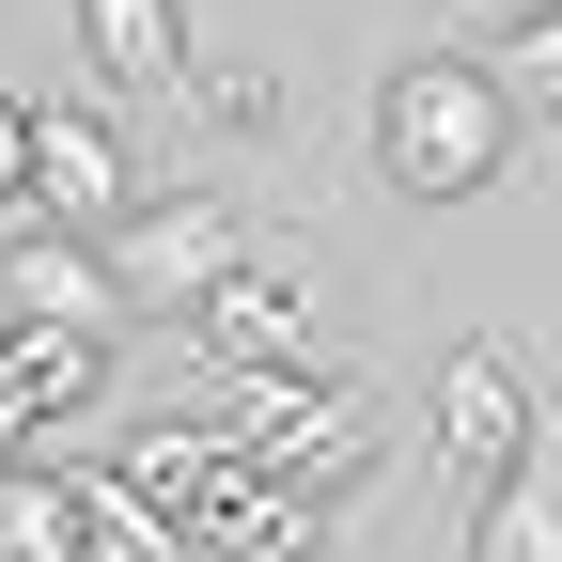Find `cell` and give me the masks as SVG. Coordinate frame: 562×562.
I'll use <instances>...</instances> for the list:
<instances>
[{"label": "cell", "mask_w": 562, "mask_h": 562, "mask_svg": "<svg viewBox=\"0 0 562 562\" xmlns=\"http://www.w3.org/2000/svg\"><path fill=\"white\" fill-rule=\"evenodd\" d=\"M0 562H125L79 531V453H47V438L0 453Z\"/></svg>", "instance_id": "obj_10"}, {"label": "cell", "mask_w": 562, "mask_h": 562, "mask_svg": "<svg viewBox=\"0 0 562 562\" xmlns=\"http://www.w3.org/2000/svg\"><path fill=\"white\" fill-rule=\"evenodd\" d=\"M516 140H531V125L484 94L469 47H422V63L375 79V172H391L406 203H484V188L516 172Z\"/></svg>", "instance_id": "obj_1"}, {"label": "cell", "mask_w": 562, "mask_h": 562, "mask_svg": "<svg viewBox=\"0 0 562 562\" xmlns=\"http://www.w3.org/2000/svg\"><path fill=\"white\" fill-rule=\"evenodd\" d=\"M172 110H203V125L266 140V125H281V79H266V63H188V94H172Z\"/></svg>", "instance_id": "obj_14"}, {"label": "cell", "mask_w": 562, "mask_h": 562, "mask_svg": "<svg viewBox=\"0 0 562 562\" xmlns=\"http://www.w3.org/2000/svg\"><path fill=\"white\" fill-rule=\"evenodd\" d=\"M110 391V328H32V313H0V453L16 438H63Z\"/></svg>", "instance_id": "obj_7"}, {"label": "cell", "mask_w": 562, "mask_h": 562, "mask_svg": "<svg viewBox=\"0 0 562 562\" xmlns=\"http://www.w3.org/2000/svg\"><path fill=\"white\" fill-rule=\"evenodd\" d=\"M125 188H140L125 110H94V94H32V203H47V220L110 235V220H125Z\"/></svg>", "instance_id": "obj_5"}, {"label": "cell", "mask_w": 562, "mask_h": 562, "mask_svg": "<svg viewBox=\"0 0 562 562\" xmlns=\"http://www.w3.org/2000/svg\"><path fill=\"white\" fill-rule=\"evenodd\" d=\"M32 203V94H0V220Z\"/></svg>", "instance_id": "obj_15"}, {"label": "cell", "mask_w": 562, "mask_h": 562, "mask_svg": "<svg viewBox=\"0 0 562 562\" xmlns=\"http://www.w3.org/2000/svg\"><path fill=\"white\" fill-rule=\"evenodd\" d=\"M469 562H562V501H547V469H484L469 484Z\"/></svg>", "instance_id": "obj_13"}, {"label": "cell", "mask_w": 562, "mask_h": 562, "mask_svg": "<svg viewBox=\"0 0 562 562\" xmlns=\"http://www.w3.org/2000/svg\"><path fill=\"white\" fill-rule=\"evenodd\" d=\"M188 344L220 375H328V344H313V297H297V266H266L235 250L220 281H188Z\"/></svg>", "instance_id": "obj_2"}, {"label": "cell", "mask_w": 562, "mask_h": 562, "mask_svg": "<svg viewBox=\"0 0 562 562\" xmlns=\"http://www.w3.org/2000/svg\"><path fill=\"white\" fill-rule=\"evenodd\" d=\"M422 422H438V469H453V484L516 469V453H531V360H516V344H453L438 391H422Z\"/></svg>", "instance_id": "obj_4"}, {"label": "cell", "mask_w": 562, "mask_h": 562, "mask_svg": "<svg viewBox=\"0 0 562 562\" xmlns=\"http://www.w3.org/2000/svg\"><path fill=\"white\" fill-rule=\"evenodd\" d=\"M469 63H484V94H501L516 125H547V110H562V0H501Z\"/></svg>", "instance_id": "obj_12"}, {"label": "cell", "mask_w": 562, "mask_h": 562, "mask_svg": "<svg viewBox=\"0 0 562 562\" xmlns=\"http://www.w3.org/2000/svg\"><path fill=\"white\" fill-rule=\"evenodd\" d=\"M220 453H235V438H220V406H203V422L172 406V422H140V438L110 453V484H125V501H157V516H172V547H188V501L220 484Z\"/></svg>", "instance_id": "obj_11"}, {"label": "cell", "mask_w": 562, "mask_h": 562, "mask_svg": "<svg viewBox=\"0 0 562 562\" xmlns=\"http://www.w3.org/2000/svg\"><path fill=\"white\" fill-rule=\"evenodd\" d=\"M0 313H32V328H110L125 344V281L79 220H0Z\"/></svg>", "instance_id": "obj_6"}, {"label": "cell", "mask_w": 562, "mask_h": 562, "mask_svg": "<svg viewBox=\"0 0 562 562\" xmlns=\"http://www.w3.org/2000/svg\"><path fill=\"white\" fill-rule=\"evenodd\" d=\"M79 47H94L110 110H172L188 94V0H79Z\"/></svg>", "instance_id": "obj_9"}, {"label": "cell", "mask_w": 562, "mask_h": 562, "mask_svg": "<svg viewBox=\"0 0 562 562\" xmlns=\"http://www.w3.org/2000/svg\"><path fill=\"white\" fill-rule=\"evenodd\" d=\"M94 250H110L125 313H140V297H188V281H220V266L250 250V220H235L220 188H125V220H110Z\"/></svg>", "instance_id": "obj_3"}, {"label": "cell", "mask_w": 562, "mask_h": 562, "mask_svg": "<svg viewBox=\"0 0 562 562\" xmlns=\"http://www.w3.org/2000/svg\"><path fill=\"white\" fill-rule=\"evenodd\" d=\"M313 547H328V501L266 484L250 453H220V484L188 501V562H313Z\"/></svg>", "instance_id": "obj_8"}, {"label": "cell", "mask_w": 562, "mask_h": 562, "mask_svg": "<svg viewBox=\"0 0 562 562\" xmlns=\"http://www.w3.org/2000/svg\"><path fill=\"white\" fill-rule=\"evenodd\" d=\"M484 16H501V0H438V32H484Z\"/></svg>", "instance_id": "obj_16"}]
</instances>
